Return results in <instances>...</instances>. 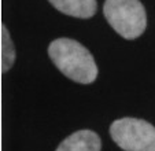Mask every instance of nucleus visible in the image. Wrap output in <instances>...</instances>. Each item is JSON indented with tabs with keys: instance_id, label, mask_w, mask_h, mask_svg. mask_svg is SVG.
I'll list each match as a JSON object with an SVG mask.
<instances>
[{
	"instance_id": "f257e3e1",
	"label": "nucleus",
	"mask_w": 155,
	"mask_h": 151,
	"mask_svg": "<svg viewBox=\"0 0 155 151\" xmlns=\"http://www.w3.org/2000/svg\"><path fill=\"white\" fill-rule=\"evenodd\" d=\"M48 55L58 70L80 84H91L97 77V66L89 49L71 39H56L48 47Z\"/></svg>"
},
{
	"instance_id": "f03ea898",
	"label": "nucleus",
	"mask_w": 155,
	"mask_h": 151,
	"mask_svg": "<svg viewBox=\"0 0 155 151\" xmlns=\"http://www.w3.org/2000/svg\"><path fill=\"white\" fill-rule=\"evenodd\" d=\"M103 14L110 26L126 40L137 39L146 30L147 15L140 0H106Z\"/></svg>"
},
{
	"instance_id": "7ed1b4c3",
	"label": "nucleus",
	"mask_w": 155,
	"mask_h": 151,
	"mask_svg": "<svg viewBox=\"0 0 155 151\" xmlns=\"http://www.w3.org/2000/svg\"><path fill=\"white\" fill-rule=\"evenodd\" d=\"M110 135L124 151H155V126L146 119H115L110 126Z\"/></svg>"
},
{
	"instance_id": "20e7f679",
	"label": "nucleus",
	"mask_w": 155,
	"mask_h": 151,
	"mask_svg": "<svg viewBox=\"0 0 155 151\" xmlns=\"http://www.w3.org/2000/svg\"><path fill=\"white\" fill-rule=\"evenodd\" d=\"M102 140L99 135L89 129H81L68 136L56 151H100Z\"/></svg>"
},
{
	"instance_id": "39448f33",
	"label": "nucleus",
	"mask_w": 155,
	"mask_h": 151,
	"mask_svg": "<svg viewBox=\"0 0 155 151\" xmlns=\"http://www.w3.org/2000/svg\"><path fill=\"white\" fill-rule=\"evenodd\" d=\"M58 11L74 18L88 19L97 10L96 0H48Z\"/></svg>"
},
{
	"instance_id": "423d86ee",
	"label": "nucleus",
	"mask_w": 155,
	"mask_h": 151,
	"mask_svg": "<svg viewBox=\"0 0 155 151\" xmlns=\"http://www.w3.org/2000/svg\"><path fill=\"white\" fill-rule=\"evenodd\" d=\"M15 61V48L8 30L4 25H0V67L3 72L11 69Z\"/></svg>"
}]
</instances>
